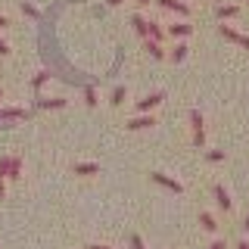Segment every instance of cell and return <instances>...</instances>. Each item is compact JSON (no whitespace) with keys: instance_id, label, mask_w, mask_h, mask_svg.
I'll list each match as a JSON object with an SVG mask.
<instances>
[{"instance_id":"obj_10","label":"cell","mask_w":249,"mask_h":249,"mask_svg":"<svg viewBox=\"0 0 249 249\" xmlns=\"http://www.w3.org/2000/svg\"><path fill=\"white\" fill-rule=\"evenodd\" d=\"M146 37H150V41H162V37H165V28H162L159 22H150V25H146Z\"/></svg>"},{"instance_id":"obj_28","label":"cell","mask_w":249,"mask_h":249,"mask_svg":"<svg viewBox=\"0 0 249 249\" xmlns=\"http://www.w3.org/2000/svg\"><path fill=\"white\" fill-rule=\"evenodd\" d=\"M10 25V19H6V16H0V28H6Z\"/></svg>"},{"instance_id":"obj_6","label":"cell","mask_w":249,"mask_h":249,"mask_svg":"<svg viewBox=\"0 0 249 249\" xmlns=\"http://www.w3.org/2000/svg\"><path fill=\"white\" fill-rule=\"evenodd\" d=\"M153 124H156V119H153V115L140 112V115H134V119L128 122V131H143V128H153Z\"/></svg>"},{"instance_id":"obj_24","label":"cell","mask_w":249,"mask_h":249,"mask_svg":"<svg viewBox=\"0 0 249 249\" xmlns=\"http://www.w3.org/2000/svg\"><path fill=\"white\" fill-rule=\"evenodd\" d=\"M224 159V150H209V162H221Z\"/></svg>"},{"instance_id":"obj_32","label":"cell","mask_w":249,"mask_h":249,"mask_svg":"<svg viewBox=\"0 0 249 249\" xmlns=\"http://www.w3.org/2000/svg\"><path fill=\"white\" fill-rule=\"evenodd\" d=\"M0 199H3V178H0Z\"/></svg>"},{"instance_id":"obj_9","label":"cell","mask_w":249,"mask_h":249,"mask_svg":"<svg viewBox=\"0 0 249 249\" xmlns=\"http://www.w3.org/2000/svg\"><path fill=\"white\" fill-rule=\"evenodd\" d=\"M193 31V25H187V22H178V25H168V35L171 37H187Z\"/></svg>"},{"instance_id":"obj_25","label":"cell","mask_w":249,"mask_h":249,"mask_svg":"<svg viewBox=\"0 0 249 249\" xmlns=\"http://www.w3.org/2000/svg\"><path fill=\"white\" fill-rule=\"evenodd\" d=\"M131 249H143V240H140V233H131Z\"/></svg>"},{"instance_id":"obj_7","label":"cell","mask_w":249,"mask_h":249,"mask_svg":"<svg viewBox=\"0 0 249 249\" xmlns=\"http://www.w3.org/2000/svg\"><path fill=\"white\" fill-rule=\"evenodd\" d=\"M215 199H218V206H221L224 212H231V206H233V202H231V196H228V190H224L221 184H215Z\"/></svg>"},{"instance_id":"obj_13","label":"cell","mask_w":249,"mask_h":249,"mask_svg":"<svg viewBox=\"0 0 249 249\" xmlns=\"http://www.w3.org/2000/svg\"><path fill=\"white\" fill-rule=\"evenodd\" d=\"M131 25H134V31L140 37H146V25H150V22H146L143 16H131Z\"/></svg>"},{"instance_id":"obj_34","label":"cell","mask_w":249,"mask_h":249,"mask_svg":"<svg viewBox=\"0 0 249 249\" xmlns=\"http://www.w3.org/2000/svg\"><path fill=\"white\" fill-rule=\"evenodd\" d=\"M137 3H140V6H146V3H150V0H137Z\"/></svg>"},{"instance_id":"obj_12","label":"cell","mask_w":249,"mask_h":249,"mask_svg":"<svg viewBox=\"0 0 249 249\" xmlns=\"http://www.w3.org/2000/svg\"><path fill=\"white\" fill-rule=\"evenodd\" d=\"M97 171H100L97 162H78L75 165V175H97Z\"/></svg>"},{"instance_id":"obj_16","label":"cell","mask_w":249,"mask_h":249,"mask_svg":"<svg viewBox=\"0 0 249 249\" xmlns=\"http://www.w3.org/2000/svg\"><path fill=\"white\" fill-rule=\"evenodd\" d=\"M66 100H37V109H62Z\"/></svg>"},{"instance_id":"obj_21","label":"cell","mask_w":249,"mask_h":249,"mask_svg":"<svg viewBox=\"0 0 249 249\" xmlns=\"http://www.w3.org/2000/svg\"><path fill=\"white\" fill-rule=\"evenodd\" d=\"M10 162H13V159H6V156L0 159V178H3V181L10 178Z\"/></svg>"},{"instance_id":"obj_19","label":"cell","mask_w":249,"mask_h":249,"mask_svg":"<svg viewBox=\"0 0 249 249\" xmlns=\"http://www.w3.org/2000/svg\"><path fill=\"white\" fill-rule=\"evenodd\" d=\"M22 13H25V16H31V19H41V13H37V6H31L28 0H22Z\"/></svg>"},{"instance_id":"obj_2","label":"cell","mask_w":249,"mask_h":249,"mask_svg":"<svg viewBox=\"0 0 249 249\" xmlns=\"http://www.w3.org/2000/svg\"><path fill=\"white\" fill-rule=\"evenodd\" d=\"M218 31H221V37H228V41H233V44H240V47L249 50V35H240V31H233L231 25H218Z\"/></svg>"},{"instance_id":"obj_15","label":"cell","mask_w":249,"mask_h":249,"mask_svg":"<svg viewBox=\"0 0 249 249\" xmlns=\"http://www.w3.org/2000/svg\"><path fill=\"white\" fill-rule=\"evenodd\" d=\"M240 10L233 3H228V6H218V19H233V16H237Z\"/></svg>"},{"instance_id":"obj_27","label":"cell","mask_w":249,"mask_h":249,"mask_svg":"<svg viewBox=\"0 0 249 249\" xmlns=\"http://www.w3.org/2000/svg\"><path fill=\"white\" fill-rule=\"evenodd\" d=\"M209 249H224V240H215V243L209 246Z\"/></svg>"},{"instance_id":"obj_8","label":"cell","mask_w":249,"mask_h":249,"mask_svg":"<svg viewBox=\"0 0 249 249\" xmlns=\"http://www.w3.org/2000/svg\"><path fill=\"white\" fill-rule=\"evenodd\" d=\"M25 109H0V122H19V119H25Z\"/></svg>"},{"instance_id":"obj_33","label":"cell","mask_w":249,"mask_h":249,"mask_svg":"<svg viewBox=\"0 0 249 249\" xmlns=\"http://www.w3.org/2000/svg\"><path fill=\"white\" fill-rule=\"evenodd\" d=\"M243 228H246V231H249V215H246V221H243Z\"/></svg>"},{"instance_id":"obj_11","label":"cell","mask_w":249,"mask_h":249,"mask_svg":"<svg viewBox=\"0 0 249 249\" xmlns=\"http://www.w3.org/2000/svg\"><path fill=\"white\" fill-rule=\"evenodd\" d=\"M146 53H150L153 59H165V50H162V44H159V41H150V37H146Z\"/></svg>"},{"instance_id":"obj_3","label":"cell","mask_w":249,"mask_h":249,"mask_svg":"<svg viewBox=\"0 0 249 249\" xmlns=\"http://www.w3.org/2000/svg\"><path fill=\"white\" fill-rule=\"evenodd\" d=\"M150 178H153V181H156V184H159V187H165V190H171V193H181V190H184V187H181V184H178V181H175V178H168V175H162V171H153V175H150Z\"/></svg>"},{"instance_id":"obj_4","label":"cell","mask_w":249,"mask_h":249,"mask_svg":"<svg viewBox=\"0 0 249 249\" xmlns=\"http://www.w3.org/2000/svg\"><path fill=\"white\" fill-rule=\"evenodd\" d=\"M162 100H165V93H162V90H156V93H150V97H143V100H140L137 109H140V112H153V109L159 106Z\"/></svg>"},{"instance_id":"obj_26","label":"cell","mask_w":249,"mask_h":249,"mask_svg":"<svg viewBox=\"0 0 249 249\" xmlns=\"http://www.w3.org/2000/svg\"><path fill=\"white\" fill-rule=\"evenodd\" d=\"M6 53H10V44H6V41H0V56H6Z\"/></svg>"},{"instance_id":"obj_18","label":"cell","mask_w":249,"mask_h":249,"mask_svg":"<svg viewBox=\"0 0 249 249\" xmlns=\"http://www.w3.org/2000/svg\"><path fill=\"white\" fill-rule=\"evenodd\" d=\"M47 78H50V72H37V75H35V81H31V88H35V90H41L44 84H47Z\"/></svg>"},{"instance_id":"obj_23","label":"cell","mask_w":249,"mask_h":249,"mask_svg":"<svg viewBox=\"0 0 249 249\" xmlns=\"http://www.w3.org/2000/svg\"><path fill=\"white\" fill-rule=\"evenodd\" d=\"M19 168H22V159H13L10 162V178H19Z\"/></svg>"},{"instance_id":"obj_35","label":"cell","mask_w":249,"mask_h":249,"mask_svg":"<svg viewBox=\"0 0 249 249\" xmlns=\"http://www.w3.org/2000/svg\"><path fill=\"white\" fill-rule=\"evenodd\" d=\"M0 97H3V90H0Z\"/></svg>"},{"instance_id":"obj_30","label":"cell","mask_w":249,"mask_h":249,"mask_svg":"<svg viewBox=\"0 0 249 249\" xmlns=\"http://www.w3.org/2000/svg\"><path fill=\"white\" fill-rule=\"evenodd\" d=\"M106 3H109V6H122L124 0H106Z\"/></svg>"},{"instance_id":"obj_31","label":"cell","mask_w":249,"mask_h":249,"mask_svg":"<svg viewBox=\"0 0 249 249\" xmlns=\"http://www.w3.org/2000/svg\"><path fill=\"white\" fill-rule=\"evenodd\" d=\"M237 249H249V243H246V240H243V243H237Z\"/></svg>"},{"instance_id":"obj_17","label":"cell","mask_w":249,"mask_h":249,"mask_svg":"<svg viewBox=\"0 0 249 249\" xmlns=\"http://www.w3.org/2000/svg\"><path fill=\"white\" fill-rule=\"evenodd\" d=\"M199 224H202V228H206L209 233H212V231L218 228V224H215V218H212V215H209V212H202V215H199Z\"/></svg>"},{"instance_id":"obj_14","label":"cell","mask_w":249,"mask_h":249,"mask_svg":"<svg viewBox=\"0 0 249 249\" xmlns=\"http://www.w3.org/2000/svg\"><path fill=\"white\" fill-rule=\"evenodd\" d=\"M187 50H190V47H187V44H175V50H171L168 56L175 59V62H184V59H187Z\"/></svg>"},{"instance_id":"obj_20","label":"cell","mask_w":249,"mask_h":249,"mask_svg":"<svg viewBox=\"0 0 249 249\" xmlns=\"http://www.w3.org/2000/svg\"><path fill=\"white\" fill-rule=\"evenodd\" d=\"M84 103H88V106H97V90H93V88H84Z\"/></svg>"},{"instance_id":"obj_29","label":"cell","mask_w":249,"mask_h":249,"mask_svg":"<svg viewBox=\"0 0 249 249\" xmlns=\"http://www.w3.org/2000/svg\"><path fill=\"white\" fill-rule=\"evenodd\" d=\"M88 249H112V246H103V243H93V246H88Z\"/></svg>"},{"instance_id":"obj_1","label":"cell","mask_w":249,"mask_h":249,"mask_svg":"<svg viewBox=\"0 0 249 249\" xmlns=\"http://www.w3.org/2000/svg\"><path fill=\"white\" fill-rule=\"evenodd\" d=\"M190 124H193V143L202 146V143H206V124H202V112H199V109L190 112Z\"/></svg>"},{"instance_id":"obj_5","label":"cell","mask_w":249,"mask_h":249,"mask_svg":"<svg viewBox=\"0 0 249 249\" xmlns=\"http://www.w3.org/2000/svg\"><path fill=\"white\" fill-rule=\"evenodd\" d=\"M156 3H159L162 10H171V13H178V16H190V6H187L184 0H156Z\"/></svg>"},{"instance_id":"obj_22","label":"cell","mask_w":249,"mask_h":249,"mask_svg":"<svg viewBox=\"0 0 249 249\" xmlns=\"http://www.w3.org/2000/svg\"><path fill=\"white\" fill-rule=\"evenodd\" d=\"M124 103V88H115L112 90V106H122Z\"/></svg>"}]
</instances>
